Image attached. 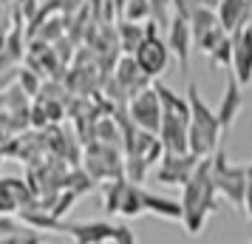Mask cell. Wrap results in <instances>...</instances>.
Returning <instances> with one entry per match:
<instances>
[{
  "label": "cell",
  "mask_w": 252,
  "mask_h": 244,
  "mask_svg": "<svg viewBox=\"0 0 252 244\" xmlns=\"http://www.w3.org/2000/svg\"><path fill=\"white\" fill-rule=\"evenodd\" d=\"M218 193L216 187V179H213V162L210 159H201L195 174L190 176V182L182 187V224L187 236H198V233L207 227V219L218 210Z\"/></svg>",
  "instance_id": "cell-1"
},
{
  "label": "cell",
  "mask_w": 252,
  "mask_h": 244,
  "mask_svg": "<svg viewBox=\"0 0 252 244\" xmlns=\"http://www.w3.org/2000/svg\"><path fill=\"white\" fill-rule=\"evenodd\" d=\"M187 100H190V153H195L198 159H210L221 148L224 128L218 122V114L204 103L195 82L187 85Z\"/></svg>",
  "instance_id": "cell-2"
},
{
  "label": "cell",
  "mask_w": 252,
  "mask_h": 244,
  "mask_svg": "<svg viewBox=\"0 0 252 244\" xmlns=\"http://www.w3.org/2000/svg\"><path fill=\"white\" fill-rule=\"evenodd\" d=\"M210 162H213V179H216L218 193L235 210H244V205H247V165L229 162L224 145L210 156Z\"/></svg>",
  "instance_id": "cell-3"
},
{
  "label": "cell",
  "mask_w": 252,
  "mask_h": 244,
  "mask_svg": "<svg viewBox=\"0 0 252 244\" xmlns=\"http://www.w3.org/2000/svg\"><path fill=\"white\" fill-rule=\"evenodd\" d=\"M85 174L94 182H111L125 176V151L108 142H88L85 148Z\"/></svg>",
  "instance_id": "cell-4"
},
{
  "label": "cell",
  "mask_w": 252,
  "mask_h": 244,
  "mask_svg": "<svg viewBox=\"0 0 252 244\" xmlns=\"http://www.w3.org/2000/svg\"><path fill=\"white\" fill-rule=\"evenodd\" d=\"M145 29H148V40L139 46V51L133 57H136V63L142 66V71L156 82L161 74L167 71V66H170L173 51H170V46H167V40L159 35V23H156V20L145 23Z\"/></svg>",
  "instance_id": "cell-5"
},
{
  "label": "cell",
  "mask_w": 252,
  "mask_h": 244,
  "mask_svg": "<svg viewBox=\"0 0 252 244\" xmlns=\"http://www.w3.org/2000/svg\"><path fill=\"white\" fill-rule=\"evenodd\" d=\"M127 116L139 131H148V134H159L161 128V100L156 88H148L139 97H133L127 103Z\"/></svg>",
  "instance_id": "cell-6"
},
{
  "label": "cell",
  "mask_w": 252,
  "mask_h": 244,
  "mask_svg": "<svg viewBox=\"0 0 252 244\" xmlns=\"http://www.w3.org/2000/svg\"><path fill=\"white\" fill-rule=\"evenodd\" d=\"M37 202L32 185L20 176H0V216L23 213Z\"/></svg>",
  "instance_id": "cell-7"
},
{
  "label": "cell",
  "mask_w": 252,
  "mask_h": 244,
  "mask_svg": "<svg viewBox=\"0 0 252 244\" xmlns=\"http://www.w3.org/2000/svg\"><path fill=\"white\" fill-rule=\"evenodd\" d=\"M198 156L195 153H164V159L156 168V182L170 187H184L190 182V176L198 168Z\"/></svg>",
  "instance_id": "cell-8"
},
{
  "label": "cell",
  "mask_w": 252,
  "mask_h": 244,
  "mask_svg": "<svg viewBox=\"0 0 252 244\" xmlns=\"http://www.w3.org/2000/svg\"><path fill=\"white\" fill-rule=\"evenodd\" d=\"M164 40H167V46H170L173 57L179 60L182 74H187V71H190V51H193V46H195L190 20L173 12V20H170V26H167V35H164Z\"/></svg>",
  "instance_id": "cell-9"
},
{
  "label": "cell",
  "mask_w": 252,
  "mask_h": 244,
  "mask_svg": "<svg viewBox=\"0 0 252 244\" xmlns=\"http://www.w3.org/2000/svg\"><path fill=\"white\" fill-rule=\"evenodd\" d=\"M232 37V77L247 88L252 85V26L238 29Z\"/></svg>",
  "instance_id": "cell-10"
},
{
  "label": "cell",
  "mask_w": 252,
  "mask_h": 244,
  "mask_svg": "<svg viewBox=\"0 0 252 244\" xmlns=\"http://www.w3.org/2000/svg\"><path fill=\"white\" fill-rule=\"evenodd\" d=\"M65 236H71L77 244H108L114 242L116 224L105 219H94V221H65L63 227Z\"/></svg>",
  "instance_id": "cell-11"
},
{
  "label": "cell",
  "mask_w": 252,
  "mask_h": 244,
  "mask_svg": "<svg viewBox=\"0 0 252 244\" xmlns=\"http://www.w3.org/2000/svg\"><path fill=\"white\" fill-rule=\"evenodd\" d=\"M114 77H116V82L122 85V91H125L130 100H133V97H139L142 91L153 88V80H150L148 74L142 71V66L136 63V57H127V54H122V57L116 60Z\"/></svg>",
  "instance_id": "cell-12"
},
{
  "label": "cell",
  "mask_w": 252,
  "mask_h": 244,
  "mask_svg": "<svg viewBox=\"0 0 252 244\" xmlns=\"http://www.w3.org/2000/svg\"><path fill=\"white\" fill-rule=\"evenodd\" d=\"M244 111V85H241L232 74L227 77L224 82V94H221V103H218L216 114H218V122H221V128L227 131L235 125V119L241 116Z\"/></svg>",
  "instance_id": "cell-13"
},
{
  "label": "cell",
  "mask_w": 252,
  "mask_h": 244,
  "mask_svg": "<svg viewBox=\"0 0 252 244\" xmlns=\"http://www.w3.org/2000/svg\"><path fill=\"white\" fill-rule=\"evenodd\" d=\"M250 12H252V0H221V6L216 9L218 23L227 35H235L238 29L250 26Z\"/></svg>",
  "instance_id": "cell-14"
},
{
  "label": "cell",
  "mask_w": 252,
  "mask_h": 244,
  "mask_svg": "<svg viewBox=\"0 0 252 244\" xmlns=\"http://www.w3.org/2000/svg\"><path fill=\"white\" fill-rule=\"evenodd\" d=\"M0 244H43V233L14 216H0Z\"/></svg>",
  "instance_id": "cell-15"
},
{
  "label": "cell",
  "mask_w": 252,
  "mask_h": 244,
  "mask_svg": "<svg viewBox=\"0 0 252 244\" xmlns=\"http://www.w3.org/2000/svg\"><path fill=\"white\" fill-rule=\"evenodd\" d=\"M116 37H119V51L133 57L139 46L148 40V29L145 23H130V20H116Z\"/></svg>",
  "instance_id": "cell-16"
},
{
  "label": "cell",
  "mask_w": 252,
  "mask_h": 244,
  "mask_svg": "<svg viewBox=\"0 0 252 244\" xmlns=\"http://www.w3.org/2000/svg\"><path fill=\"white\" fill-rule=\"evenodd\" d=\"M145 210L167 221H182L184 216L179 199H167V196H159V193H150V190H145Z\"/></svg>",
  "instance_id": "cell-17"
},
{
  "label": "cell",
  "mask_w": 252,
  "mask_h": 244,
  "mask_svg": "<svg viewBox=\"0 0 252 244\" xmlns=\"http://www.w3.org/2000/svg\"><path fill=\"white\" fill-rule=\"evenodd\" d=\"M145 213H148V210H145V187L127 182L122 205H119V216H122V219H139V216H145Z\"/></svg>",
  "instance_id": "cell-18"
},
{
  "label": "cell",
  "mask_w": 252,
  "mask_h": 244,
  "mask_svg": "<svg viewBox=\"0 0 252 244\" xmlns=\"http://www.w3.org/2000/svg\"><path fill=\"white\" fill-rule=\"evenodd\" d=\"M218 14L216 9H207V6H195L190 14V29H193V40L198 43L201 37H207L213 29H218Z\"/></svg>",
  "instance_id": "cell-19"
},
{
  "label": "cell",
  "mask_w": 252,
  "mask_h": 244,
  "mask_svg": "<svg viewBox=\"0 0 252 244\" xmlns=\"http://www.w3.org/2000/svg\"><path fill=\"white\" fill-rule=\"evenodd\" d=\"M125 187H127V176L111 179V182L102 185V208L111 216H119V205H122V196H125Z\"/></svg>",
  "instance_id": "cell-20"
},
{
  "label": "cell",
  "mask_w": 252,
  "mask_h": 244,
  "mask_svg": "<svg viewBox=\"0 0 252 244\" xmlns=\"http://www.w3.org/2000/svg\"><path fill=\"white\" fill-rule=\"evenodd\" d=\"M88 6V0H46L40 6V12L51 17V14H63V17H77Z\"/></svg>",
  "instance_id": "cell-21"
},
{
  "label": "cell",
  "mask_w": 252,
  "mask_h": 244,
  "mask_svg": "<svg viewBox=\"0 0 252 244\" xmlns=\"http://www.w3.org/2000/svg\"><path fill=\"white\" fill-rule=\"evenodd\" d=\"M119 20H130V23H150L153 20V6L150 0H127V6L122 9Z\"/></svg>",
  "instance_id": "cell-22"
},
{
  "label": "cell",
  "mask_w": 252,
  "mask_h": 244,
  "mask_svg": "<svg viewBox=\"0 0 252 244\" xmlns=\"http://www.w3.org/2000/svg\"><path fill=\"white\" fill-rule=\"evenodd\" d=\"M17 85H20V91L29 97V100H37L40 91H43V82H40V74L32 71L29 66H20V74H17Z\"/></svg>",
  "instance_id": "cell-23"
},
{
  "label": "cell",
  "mask_w": 252,
  "mask_h": 244,
  "mask_svg": "<svg viewBox=\"0 0 252 244\" xmlns=\"http://www.w3.org/2000/svg\"><path fill=\"white\" fill-rule=\"evenodd\" d=\"M207 60H210V66H213V69L232 71V37H227V40H224V43H221V46H218Z\"/></svg>",
  "instance_id": "cell-24"
},
{
  "label": "cell",
  "mask_w": 252,
  "mask_h": 244,
  "mask_svg": "<svg viewBox=\"0 0 252 244\" xmlns=\"http://www.w3.org/2000/svg\"><path fill=\"white\" fill-rule=\"evenodd\" d=\"M114 244H139L136 236H133V230L127 227L125 221H119L116 224V233H114Z\"/></svg>",
  "instance_id": "cell-25"
},
{
  "label": "cell",
  "mask_w": 252,
  "mask_h": 244,
  "mask_svg": "<svg viewBox=\"0 0 252 244\" xmlns=\"http://www.w3.org/2000/svg\"><path fill=\"white\" fill-rule=\"evenodd\" d=\"M244 210H247V216L252 221V162L247 165V205H244Z\"/></svg>",
  "instance_id": "cell-26"
},
{
  "label": "cell",
  "mask_w": 252,
  "mask_h": 244,
  "mask_svg": "<svg viewBox=\"0 0 252 244\" xmlns=\"http://www.w3.org/2000/svg\"><path fill=\"white\" fill-rule=\"evenodd\" d=\"M108 3V0H88V6H91V12H94V17L99 20V14H102V6Z\"/></svg>",
  "instance_id": "cell-27"
},
{
  "label": "cell",
  "mask_w": 252,
  "mask_h": 244,
  "mask_svg": "<svg viewBox=\"0 0 252 244\" xmlns=\"http://www.w3.org/2000/svg\"><path fill=\"white\" fill-rule=\"evenodd\" d=\"M3 156H6V153H3V151H0V165H3Z\"/></svg>",
  "instance_id": "cell-28"
},
{
  "label": "cell",
  "mask_w": 252,
  "mask_h": 244,
  "mask_svg": "<svg viewBox=\"0 0 252 244\" xmlns=\"http://www.w3.org/2000/svg\"><path fill=\"white\" fill-rule=\"evenodd\" d=\"M250 26H252V12H250Z\"/></svg>",
  "instance_id": "cell-29"
},
{
  "label": "cell",
  "mask_w": 252,
  "mask_h": 244,
  "mask_svg": "<svg viewBox=\"0 0 252 244\" xmlns=\"http://www.w3.org/2000/svg\"><path fill=\"white\" fill-rule=\"evenodd\" d=\"M108 244H114V242H108Z\"/></svg>",
  "instance_id": "cell-30"
}]
</instances>
